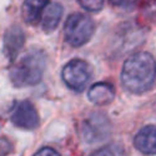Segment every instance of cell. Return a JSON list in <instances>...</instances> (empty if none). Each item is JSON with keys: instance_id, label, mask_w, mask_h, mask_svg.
<instances>
[{"instance_id": "cell-7", "label": "cell", "mask_w": 156, "mask_h": 156, "mask_svg": "<svg viewBox=\"0 0 156 156\" xmlns=\"http://www.w3.org/2000/svg\"><path fill=\"white\" fill-rule=\"evenodd\" d=\"M25 43V34L18 25H12L5 31L4 35V51L6 58L12 62Z\"/></svg>"}, {"instance_id": "cell-8", "label": "cell", "mask_w": 156, "mask_h": 156, "mask_svg": "<svg viewBox=\"0 0 156 156\" xmlns=\"http://www.w3.org/2000/svg\"><path fill=\"white\" fill-rule=\"evenodd\" d=\"M134 144L146 155H156V126H145L136 134Z\"/></svg>"}, {"instance_id": "cell-5", "label": "cell", "mask_w": 156, "mask_h": 156, "mask_svg": "<svg viewBox=\"0 0 156 156\" xmlns=\"http://www.w3.org/2000/svg\"><path fill=\"white\" fill-rule=\"evenodd\" d=\"M110 134V121L101 112L90 115L83 125V136L87 142H98Z\"/></svg>"}, {"instance_id": "cell-14", "label": "cell", "mask_w": 156, "mask_h": 156, "mask_svg": "<svg viewBox=\"0 0 156 156\" xmlns=\"http://www.w3.org/2000/svg\"><path fill=\"white\" fill-rule=\"evenodd\" d=\"M34 156H60V154L56 150L51 149V147H43L41 150H39Z\"/></svg>"}, {"instance_id": "cell-6", "label": "cell", "mask_w": 156, "mask_h": 156, "mask_svg": "<svg viewBox=\"0 0 156 156\" xmlns=\"http://www.w3.org/2000/svg\"><path fill=\"white\" fill-rule=\"evenodd\" d=\"M11 121L24 130H34L39 126V115L30 101H21L11 114Z\"/></svg>"}, {"instance_id": "cell-10", "label": "cell", "mask_w": 156, "mask_h": 156, "mask_svg": "<svg viewBox=\"0 0 156 156\" xmlns=\"http://www.w3.org/2000/svg\"><path fill=\"white\" fill-rule=\"evenodd\" d=\"M48 5L49 0H25L21 9L24 20L29 24H36L40 21L43 11Z\"/></svg>"}, {"instance_id": "cell-1", "label": "cell", "mask_w": 156, "mask_h": 156, "mask_svg": "<svg viewBox=\"0 0 156 156\" xmlns=\"http://www.w3.org/2000/svg\"><path fill=\"white\" fill-rule=\"evenodd\" d=\"M156 76V64L154 58L145 51L129 56L122 66L121 83L124 87L134 94L149 90Z\"/></svg>"}, {"instance_id": "cell-9", "label": "cell", "mask_w": 156, "mask_h": 156, "mask_svg": "<svg viewBox=\"0 0 156 156\" xmlns=\"http://www.w3.org/2000/svg\"><path fill=\"white\" fill-rule=\"evenodd\" d=\"M89 100L95 105L102 106L110 104L115 98V90L109 83H98L89 89Z\"/></svg>"}, {"instance_id": "cell-13", "label": "cell", "mask_w": 156, "mask_h": 156, "mask_svg": "<svg viewBox=\"0 0 156 156\" xmlns=\"http://www.w3.org/2000/svg\"><path fill=\"white\" fill-rule=\"evenodd\" d=\"M109 2L118 8H131L135 5L136 0H109Z\"/></svg>"}, {"instance_id": "cell-11", "label": "cell", "mask_w": 156, "mask_h": 156, "mask_svg": "<svg viewBox=\"0 0 156 156\" xmlns=\"http://www.w3.org/2000/svg\"><path fill=\"white\" fill-rule=\"evenodd\" d=\"M62 15V8L60 4L58 3H53V4H49L44 11H43V15H41V28L45 33H51L54 31L58 27V24L60 21V18Z\"/></svg>"}, {"instance_id": "cell-12", "label": "cell", "mask_w": 156, "mask_h": 156, "mask_svg": "<svg viewBox=\"0 0 156 156\" xmlns=\"http://www.w3.org/2000/svg\"><path fill=\"white\" fill-rule=\"evenodd\" d=\"M77 3L87 11H99L104 5V0H77Z\"/></svg>"}, {"instance_id": "cell-2", "label": "cell", "mask_w": 156, "mask_h": 156, "mask_svg": "<svg viewBox=\"0 0 156 156\" xmlns=\"http://www.w3.org/2000/svg\"><path fill=\"white\" fill-rule=\"evenodd\" d=\"M46 65L41 50H31L10 69V79L15 86H30L40 83Z\"/></svg>"}, {"instance_id": "cell-4", "label": "cell", "mask_w": 156, "mask_h": 156, "mask_svg": "<svg viewBox=\"0 0 156 156\" xmlns=\"http://www.w3.org/2000/svg\"><path fill=\"white\" fill-rule=\"evenodd\" d=\"M91 79V69L89 64L81 59L69 61L62 69V80L71 90L81 91Z\"/></svg>"}, {"instance_id": "cell-15", "label": "cell", "mask_w": 156, "mask_h": 156, "mask_svg": "<svg viewBox=\"0 0 156 156\" xmlns=\"http://www.w3.org/2000/svg\"><path fill=\"white\" fill-rule=\"evenodd\" d=\"M90 156H115V155L112 154V151H111L110 149H108V147H102V149H100V150L94 151Z\"/></svg>"}, {"instance_id": "cell-3", "label": "cell", "mask_w": 156, "mask_h": 156, "mask_svg": "<svg viewBox=\"0 0 156 156\" xmlns=\"http://www.w3.org/2000/svg\"><path fill=\"white\" fill-rule=\"evenodd\" d=\"M94 21L89 16L75 12L65 21V39L73 46H81L90 40V37L94 34Z\"/></svg>"}]
</instances>
